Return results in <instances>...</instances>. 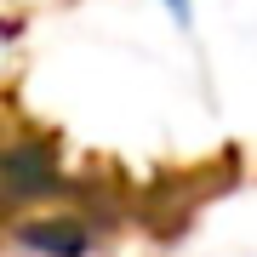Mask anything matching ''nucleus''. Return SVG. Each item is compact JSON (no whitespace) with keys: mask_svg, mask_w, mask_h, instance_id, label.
I'll use <instances>...</instances> for the list:
<instances>
[{"mask_svg":"<svg viewBox=\"0 0 257 257\" xmlns=\"http://www.w3.org/2000/svg\"><path fill=\"white\" fill-rule=\"evenodd\" d=\"M74 183L57 160V149L29 126H6L0 120V211H40L52 200H63Z\"/></svg>","mask_w":257,"mask_h":257,"instance_id":"nucleus-1","label":"nucleus"},{"mask_svg":"<svg viewBox=\"0 0 257 257\" xmlns=\"http://www.w3.org/2000/svg\"><path fill=\"white\" fill-rule=\"evenodd\" d=\"M12 240L29 251V257H92L97 251V217H86V211L74 206H57V211H29V217H18V229H12Z\"/></svg>","mask_w":257,"mask_h":257,"instance_id":"nucleus-2","label":"nucleus"}]
</instances>
